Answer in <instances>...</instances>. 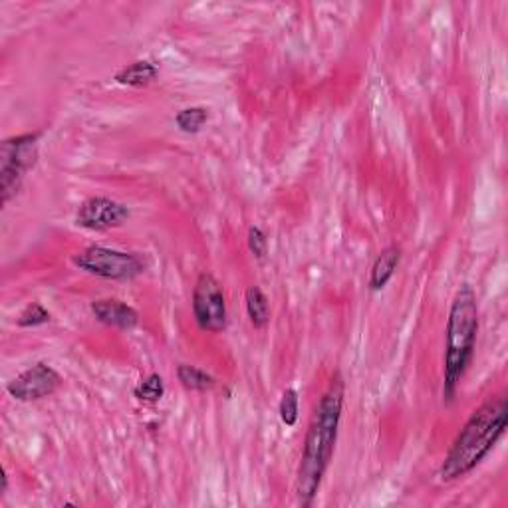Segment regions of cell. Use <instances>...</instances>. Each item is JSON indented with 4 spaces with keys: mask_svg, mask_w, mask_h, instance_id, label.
I'll use <instances>...</instances> for the list:
<instances>
[{
    "mask_svg": "<svg viewBox=\"0 0 508 508\" xmlns=\"http://www.w3.org/2000/svg\"><path fill=\"white\" fill-rule=\"evenodd\" d=\"M344 393V379L340 374H336L314 410L306 439H304L295 487L298 503L302 506H310L314 503L316 496H318L326 471L330 467L337 429H340L342 421Z\"/></svg>",
    "mask_w": 508,
    "mask_h": 508,
    "instance_id": "1",
    "label": "cell"
},
{
    "mask_svg": "<svg viewBox=\"0 0 508 508\" xmlns=\"http://www.w3.org/2000/svg\"><path fill=\"white\" fill-rule=\"evenodd\" d=\"M506 417L508 408L504 398L484 401L481 408L472 411L451 445L441 471H439L441 481H457L475 471L504 435Z\"/></svg>",
    "mask_w": 508,
    "mask_h": 508,
    "instance_id": "2",
    "label": "cell"
},
{
    "mask_svg": "<svg viewBox=\"0 0 508 508\" xmlns=\"http://www.w3.org/2000/svg\"><path fill=\"white\" fill-rule=\"evenodd\" d=\"M479 334L477 295L469 285H462L451 302L445 330V374L443 399L453 401L459 383L475 356Z\"/></svg>",
    "mask_w": 508,
    "mask_h": 508,
    "instance_id": "3",
    "label": "cell"
},
{
    "mask_svg": "<svg viewBox=\"0 0 508 508\" xmlns=\"http://www.w3.org/2000/svg\"><path fill=\"white\" fill-rule=\"evenodd\" d=\"M40 135V131L22 133L3 141V151H0V195H3V205H6L18 193L22 179L36 165Z\"/></svg>",
    "mask_w": 508,
    "mask_h": 508,
    "instance_id": "4",
    "label": "cell"
},
{
    "mask_svg": "<svg viewBox=\"0 0 508 508\" xmlns=\"http://www.w3.org/2000/svg\"><path fill=\"white\" fill-rule=\"evenodd\" d=\"M72 264L88 275L106 280H133L145 273V261L140 254L96 244L76 253Z\"/></svg>",
    "mask_w": 508,
    "mask_h": 508,
    "instance_id": "5",
    "label": "cell"
},
{
    "mask_svg": "<svg viewBox=\"0 0 508 508\" xmlns=\"http://www.w3.org/2000/svg\"><path fill=\"white\" fill-rule=\"evenodd\" d=\"M193 314L202 332L219 334L227 328V302L221 282L211 273L199 275L193 288Z\"/></svg>",
    "mask_w": 508,
    "mask_h": 508,
    "instance_id": "6",
    "label": "cell"
},
{
    "mask_svg": "<svg viewBox=\"0 0 508 508\" xmlns=\"http://www.w3.org/2000/svg\"><path fill=\"white\" fill-rule=\"evenodd\" d=\"M60 383L62 378L58 371L40 361V364H34L32 368L22 371L20 376L10 381L6 386V391L10 398H15L16 401L30 403L48 398V395H52L60 388Z\"/></svg>",
    "mask_w": 508,
    "mask_h": 508,
    "instance_id": "7",
    "label": "cell"
},
{
    "mask_svg": "<svg viewBox=\"0 0 508 508\" xmlns=\"http://www.w3.org/2000/svg\"><path fill=\"white\" fill-rule=\"evenodd\" d=\"M130 219V209L109 197H89L76 213V224L88 231L104 233L121 227Z\"/></svg>",
    "mask_w": 508,
    "mask_h": 508,
    "instance_id": "8",
    "label": "cell"
},
{
    "mask_svg": "<svg viewBox=\"0 0 508 508\" xmlns=\"http://www.w3.org/2000/svg\"><path fill=\"white\" fill-rule=\"evenodd\" d=\"M92 314L101 324L119 330H133L140 324V312L130 304L114 298L92 302Z\"/></svg>",
    "mask_w": 508,
    "mask_h": 508,
    "instance_id": "9",
    "label": "cell"
},
{
    "mask_svg": "<svg viewBox=\"0 0 508 508\" xmlns=\"http://www.w3.org/2000/svg\"><path fill=\"white\" fill-rule=\"evenodd\" d=\"M401 263V248L399 246H388V248H383V251L378 254V258L374 261V264H371V270H369V290H381V288H386L388 286V282L393 278L395 275V270H398Z\"/></svg>",
    "mask_w": 508,
    "mask_h": 508,
    "instance_id": "10",
    "label": "cell"
},
{
    "mask_svg": "<svg viewBox=\"0 0 508 508\" xmlns=\"http://www.w3.org/2000/svg\"><path fill=\"white\" fill-rule=\"evenodd\" d=\"M157 76H160V67H157L153 62L138 60V62L123 66L121 70H118L116 76H114V80L121 86L145 88V86H150L151 82H155Z\"/></svg>",
    "mask_w": 508,
    "mask_h": 508,
    "instance_id": "11",
    "label": "cell"
},
{
    "mask_svg": "<svg viewBox=\"0 0 508 508\" xmlns=\"http://www.w3.org/2000/svg\"><path fill=\"white\" fill-rule=\"evenodd\" d=\"M244 302H246L248 320H251L254 328L256 330L266 328V324L270 322V302L264 292L258 286H251L246 290Z\"/></svg>",
    "mask_w": 508,
    "mask_h": 508,
    "instance_id": "12",
    "label": "cell"
},
{
    "mask_svg": "<svg viewBox=\"0 0 508 508\" xmlns=\"http://www.w3.org/2000/svg\"><path fill=\"white\" fill-rule=\"evenodd\" d=\"M177 379L181 381V386L189 391L202 393V391H211L214 386H217V379H214L211 374H207L205 369L189 364H181L177 368Z\"/></svg>",
    "mask_w": 508,
    "mask_h": 508,
    "instance_id": "13",
    "label": "cell"
},
{
    "mask_svg": "<svg viewBox=\"0 0 508 508\" xmlns=\"http://www.w3.org/2000/svg\"><path fill=\"white\" fill-rule=\"evenodd\" d=\"M209 121V109L202 106H191L177 111L175 123L183 133H199Z\"/></svg>",
    "mask_w": 508,
    "mask_h": 508,
    "instance_id": "14",
    "label": "cell"
},
{
    "mask_svg": "<svg viewBox=\"0 0 508 508\" xmlns=\"http://www.w3.org/2000/svg\"><path fill=\"white\" fill-rule=\"evenodd\" d=\"M133 395L140 401L145 403H157L165 395V383L160 374H150L145 379H141L133 389Z\"/></svg>",
    "mask_w": 508,
    "mask_h": 508,
    "instance_id": "15",
    "label": "cell"
},
{
    "mask_svg": "<svg viewBox=\"0 0 508 508\" xmlns=\"http://www.w3.org/2000/svg\"><path fill=\"white\" fill-rule=\"evenodd\" d=\"M48 322H50V312L44 308L40 302H30L16 318V324L20 328H36V326L48 324Z\"/></svg>",
    "mask_w": 508,
    "mask_h": 508,
    "instance_id": "16",
    "label": "cell"
},
{
    "mask_svg": "<svg viewBox=\"0 0 508 508\" xmlns=\"http://www.w3.org/2000/svg\"><path fill=\"white\" fill-rule=\"evenodd\" d=\"M298 391L296 389H285V393H282V399H280V405H278V413H280V420L285 425L288 427H295L296 421H298Z\"/></svg>",
    "mask_w": 508,
    "mask_h": 508,
    "instance_id": "17",
    "label": "cell"
},
{
    "mask_svg": "<svg viewBox=\"0 0 508 508\" xmlns=\"http://www.w3.org/2000/svg\"><path fill=\"white\" fill-rule=\"evenodd\" d=\"M248 248H251V253L256 258H264L266 248H268V241H266V234L258 227L248 229Z\"/></svg>",
    "mask_w": 508,
    "mask_h": 508,
    "instance_id": "18",
    "label": "cell"
}]
</instances>
